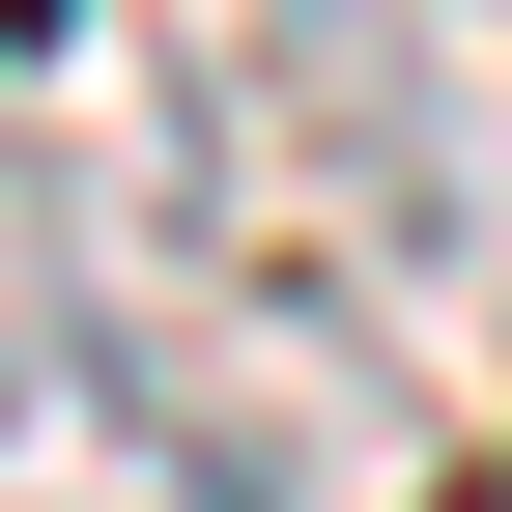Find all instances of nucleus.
Segmentation results:
<instances>
[{
	"label": "nucleus",
	"mask_w": 512,
	"mask_h": 512,
	"mask_svg": "<svg viewBox=\"0 0 512 512\" xmlns=\"http://www.w3.org/2000/svg\"><path fill=\"white\" fill-rule=\"evenodd\" d=\"M200 143H228L256 256H313V285H399L427 313L484 256V86H456L427 0H228L200 29Z\"/></svg>",
	"instance_id": "1"
},
{
	"label": "nucleus",
	"mask_w": 512,
	"mask_h": 512,
	"mask_svg": "<svg viewBox=\"0 0 512 512\" xmlns=\"http://www.w3.org/2000/svg\"><path fill=\"white\" fill-rule=\"evenodd\" d=\"M0 512H285V484H256V427H228V399H200V370H171L29 200H0Z\"/></svg>",
	"instance_id": "2"
},
{
	"label": "nucleus",
	"mask_w": 512,
	"mask_h": 512,
	"mask_svg": "<svg viewBox=\"0 0 512 512\" xmlns=\"http://www.w3.org/2000/svg\"><path fill=\"white\" fill-rule=\"evenodd\" d=\"M57 57H86V0H0V86H57Z\"/></svg>",
	"instance_id": "3"
}]
</instances>
